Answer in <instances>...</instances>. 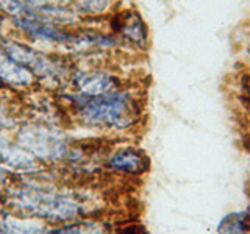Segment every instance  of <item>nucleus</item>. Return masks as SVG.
Instances as JSON below:
<instances>
[{
    "mask_svg": "<svg viewBox=\"0 0 250 234\" xmlns=\"http://www.w3.org/2000/svg\"><path fill=\"white\" fill-rule=\"evenodd\" d=\"M62 98L72 119L89 130L106 133L130 131L144 116L143 89L131 83L96 97L66 91Z\"/></svg>",
    "mask_w": 250,
    "mask_h": 234,
    "instance_id": "1",
    "label": "nucleus"
},
{
    "mask_svg": "<svg viewBox=\"0 0 250 234\" xmlns=\"http://www.w3.org/2000/svg\"><path fill=\"white\" fill-rule=\"evenodd\" d=\"M88 66H72L67 84V91L82 94L86 97L104 96L113 92L130 81L117 72L114 67L106 66L102 61H86Z\"/></svg>",
    "mask_w": 250,
    "mask_h": 234,
    "instance_id": "2",
    "label": "nucleus"
},
{
    "mask_svg": "<svg viewBox=\"0 0 250 234\" xmlns=\"http://www.w3.org/2000/svg\"><path fill=\"white\" fill-rule=\"evenodd\" d=\"M108 30L117 36L124 49L143 53L150 45V31L148 25L135 8H119L109 18Z\"/></svg>",
    "mask_w": 250,
    "mask_h": 234,
    "instance_id": "3",
    "label": "nucleus"
},
{
    "mask_svg": "<svg viewBox=\"0 0 250 234\" xmlns=\"http://www.w3.org/2000/svg\"><path fill=\"white\" fill-rule=\"evenodd\" d=\"M19 145L33 158H62L69 152L67 142L58 131L44 125H27L18 135Z\"/></svg>",
    "mask_w": 250,
    "mask_h": 234,
    "instance_id": "4",
    "label": "nucleus"
},
{
    "mask_svg": "<svg viewBox=\"0 0 250 234\" xmlns=\"http://www.w3.org/2000/svg\"><path fill=\"white\" fill-rule=\"evenodd\" d=\"M105 166L119 175L141 176L150 167V159L144 150L135 145H119L106 155Z\"/></svg>",
    "mask_w": 250,
    "mask_h": 234,
    "instance_id": "5",
    "label": "nucleus"
},
{
    "mask_svg": "<svg viewBox=\"0 0 250 234\" xmlns=\"http://www.w3.org/2000/svg\"><path fill=\"white\" fill-rule=\"evenodd\" d=\"M0 83L11 89L23 91L30 89L36 83V78L25 66L13 59L0 47Z\"/></svg>",
    "mask_w": 250,
    "mask_h": 234,
    "instance_id": "6",
    "label": "nucleus"
},
{
    "mask_svg": "<svg viewBox=\"0 0 250 234\" xmlns=\"http://www.w3.org/2000/svg\"><path fill=\"white\" fill-rule=\"evenodd\" d=\"M121 0H74L72 10L80 22L104 20L119 10Z\"/></svg>",
    "mask_w": 250,
    "mask_h": 234,
    "instance_id": "7",
    "label": "nucleus"
},
{
    "mask_svg": "<svg viewBox=\"0 0 250 234\" xmlns=\"http://www.w3.org/2000/svg\"><path fill=\"white\" fill-rule=\"evenodd\" d=\"M52 234H116V231L104 218L82 217L52 226Z\"/></svg>",
    "mask_w": 250,
    "mask_h": 234,
    "instance_id": "8",
    "label": "nucleus"
},
{
    "mask_svg": "<svg viewBox=\"0 0 250 234\" xmlns=\"http://www.w3.org/2000/svg\"><path fill=\"white\" fill-rule=\"evenodd\" d=\"M217 234H250V213L227 214L217 225Z\"/></svg>",
    "mask_w": 250,
    "mask_h": 234,
    "instance_id": "9",
    "label": "nucleus"
},
{
    "mask_svg": "<svg viewBox=\"0 0 250 234\" xmlns=\"http://www.w3.org/2000/svg\"><path fill=\"white\" fill-rule=\"evenodd\" d=\"M241 83H242V92L246 94V97L250 98V72H247L244 75V78L241 80Z\"/></svg>",
    "mask_w": 250,
    "mask_h": 234,
    "instance_id": "10",
    "label": "nucleus"
}]
</instances>
